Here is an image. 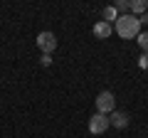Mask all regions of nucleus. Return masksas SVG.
Returning a JSON list of instances; mask_svg holds the SVG:
<instances>
[{
  "label": "nucleus",
  "mask_w": 148,
  "mask_h": 138,
  "mask_svg": "<svg viewBox=\"0 0 148 138\" xmlns=\"http://www.w3.org/2000/svg\"><path fill=\"white\" fill-rule=\"evenodd\" d=\"M114 30H116L123 40H131V37H138L141 22H138L136 15H119L116 22H114Z\"/></svg>",
  "instance_id": "obj_1"
},
{
  "label": "nucleus",
  "mask_w": 148,
  "mask_h": 138,
  "mask_svg": "<svg viewBox=\"0 0 148 138\" xmlns=\"http://www.w3.org/2000/svg\"><path fill=\"white\" fill-rule=\"evenodd\" d=\"M111 111H116V99H114L111 91H101V94L96 96V113L109 116Z\"/></svg>",
  "instance_id": "obj_2"
},
{
  "label": "nucleus",
  "mask_w": 148,
  "mask_h": 138,
  "mask_svg": "<svg viewBox=\"0 0 148 138\" xmlns=\"http://www.w3.org/2000/svg\"><path fill=\"white\" fill-rule=\"evenodd\" d=\"M37 47L42 49V54H49L57 49V37H54V32H40L37 35Z\"/></svg>",
  "instance_id": "obj_3"
},
{
  "label": "nucleus",
  "mask_w": 148,
  "mask_h": 138,
  "mask_svg": "<svg viewBox=\"0 0 148 138\" xmlns=\"http://www.w3.org/2000/svg\"><path fill=\"white\" fill-rule=\"evenodd\" d=\"M106 128H109V116H104V113H94V116L89 118V131L94 133V136L106 133Z\"/></svg>",
  "instance_id": "obj_4"
},
{
  "label": "nucleus",
  "mask_w": 148,
  "mask_h": 138,
  "mask_svg": "<svg viewBox=\"0 0 148 138\" xmlns=\"http://www.w3.org/2000/svg\"><path fill=\"white\" fill-rule=\"evenodd\" d=\"M109 126H114V128H126L128 126V116L123 111H111L109 113Z\"/></svg>",
  "instance_id": "obj_5"
},
{
  "label": "nucleus",
  "mask_w": 148,
  "mask_h": 138,
  "mask_svg": "<svg viewBox=\"0 0 148 138\" xmlns=\"http://www.w3.org/2000/svg\"><path fill=\"white\" fill-rule=\"evenodd\" d=\"M94 35H96L99 40H106V37L111 35V25H109V22H104V20H99V22L94 25Z\"/></svg>",
  "instance_id": "obj_6"
},
{
  "label": "nucleus",
  "mask_w": 148,
  "mask_h": 138,
  "mask_svg": "<svg viewBox=\"0 0 148 138\" xmlns=\"http://www.w3.org/2000/svg\"><path fill=\"white\" fill-rule=\"evenodd\" d=\"M131 12H136V17L148 12V0H131Z\"/></svg>",
  "instance_id": "obj_7"
},
{
  "label": "nucleus",
  "mask_w": 148,
  "mask_h": 138,
  "mask_svg": "<svg viewBox=\"0 0 148 138\" xmlns=\"http://www.w3.org/2000/svg\"><path fill=\"white\" fill-rule=\"evenodd\" d=\"M114 10H116L119 15H128V10H131V3H128V0H116V3H114Z\"/></svg>",
  "instance_id": "obj_8"
},
{
  "label": "nucleus",
  "mask_w": 148,
  "mask_h": 138,
  "mask_svg": "<svg viewBox=\"0 0 148 138\" xmlns=\"http://www.w3.org/2000/svg\"><path fill=\"white\" fill-rule=\"evenodd\" d=\"M116 17H119V12L114 10V5H111V8H104V22H111V20L116 22Z\"/></svg>",
  "instance_id": "obj_9"
},
{
  "label": "nucleus",
  "mask_w": 148,
  "mask_h": 138,
  "mask_svg": "<svg viewBox=\"0 0 148 138\" xmlns=\"http://www.w3.org/2000/svg\"><path fill=\"white\" fill-rule=\"evenodd\" d=\"M136 42L141 44V49L148 54V32H138V37H136Z\"/></svg>",
  "instance_id": "obj_10"
},
{
  "label": "nucleus",
  "mask_w": 148,
  "mask_h": 138,
  "mask_svg": "<svg viewBox=\"0 0 148 138\" xmlns=\"http://www.w3.org/2000/svg\"><path fill=\"white\" fill-rule=\"evenodd\" d=\"M138 67H141V69H148V54H146V52L138 57Z\"/></svg>",
  "instance_id": "obj_11"
},
{
  "label": "nucleus",
  "mask_w": 148,
  "mask_h": 138,
  "mask_svg": "<svg viewBox=\"0 0 148 138\" xmlns=\"http://www.w3.org/2000/svg\"><path fill=\"white\" fill-rule=\"evenodd\" d=\"M40 62H42V67H49V64H52V57H49V54H42Z\"/></svg>",
  "instance_id": "obj_12"
},
{
  "label": "nucleus",
  "mask_w": 148,
  "mask_h": 138,
  "mask_svg": "<svg viewBox=\"0 0 148 138\" xmlns=\"http://www.w3.org/2000/svg\"><path fill=\"white\" fill-rule=\"evenodd\" d=\"M138 22H141V25H146V22H148V12H146V15H141V17H138Z\"/></svg>",
  "instance_id": "obj_13"
}]
</instances>
